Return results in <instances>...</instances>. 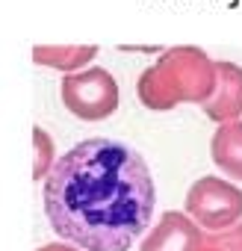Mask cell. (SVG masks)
<instances>
[{
    "mask_svg": "<svg viewBox=\"0 0 242 251\" xmlns=\"http://www.w3.org/2000/svg\"><path fill=\"white\" fill-rule=\"evenodd\" d=\"M42 204L62 242L83 251H130L136 236L151 227L157 186L136 148L95 136L53 163Z\"/></svg>",
    "mask_w": 242,
    "mask_h": 251,
    "instance_id": "obj_1",
    "label": "cell"
},
{
    "mask_svg": "<svg viewBox=\"0 0 242 251\" xmlns=\"http://www.w3.org/2000/svg\"><path fill=\"white\" fill-rule=\"evenodd\" d=\"M218 65L201 48H171L154 65H148L136 83L139 100L154 109L166 112L177 103H204L216 92Z\"/></svg>",
    "mask_w": 242,
    "mask_h": 251,
    "instance_id": "obj_2",
    "label": "cell"
},
{
    "mask_svg": "<svg viewBox=\"0 0 242 251\" xmlns=\"http://www.w3.org/2000/svg\"><path fill=\"white\" fill-rule=\"evenodd\" d=\"M59 98L71 115L83 121H100L118 109V80L106 68L89 65L62 77Z\"/></svg>",
    "mask_w": 242,
    "mask_h": 251,
    "instance_id": "obj_3",
    "label": "cell"
},
{
    "mask_svg": "<svg viewBox=\"0 0 242 251\" xmlns=\"http://www.w3.org/2000/svg\"><path fill=\"white\" fill-rule=\"evenodd\" d=\"M183 207L207 233L227 230L242 222V189L224 177L207 175L189 186Z\"/></svg>",
    "mask_w": 242,
    "mask_h": 251,
    "instance_id": "obj_4",
    "label": "cell"
},
{
    "mask_svg": "<svg viewBox=\"0 0 242 251\" xmlns=\"http://www.w3.org/2000/svg\"><path fill=\"white\" fill-rule=\"evenodd\" d=\"M204 227L180 210H166L160 222L148 230L139 251H198L204 242Z\"/></svg>",
    "mask_w": 242,
    "mask_h": 251,
    "instance_id": "obj_5",
    "label": "cell"
},
{
    "mask_svg": "<svg viewBox=\"0 0 242 251\" xmlns=\"http://www.w3.org/2000/svg\"><path fill=\"white\" fill-rule=\"evenodd\" d=\"M216 65H218V83L210 100L201 103V109L207 118L218 124L236 121L242 115V65L227 62V59H216Z\"/></svg>",
    "mask_w": 242,
    "mask_h": 251,
    "instance_id": "obj_6",
    "label": "cell"
},
{
    "mask_svg": "<svg viewBox=\"0 0 242 251\" xmlns=\"http://www.w3.org/2000/svg\"><path fill=\"white\" fill-rule=\"evenodd\" d=\"M210 154L230 180H242V118L218 124L210 142Z\"/></svg>",
    "mask_w": 242,
    "mask_h": 251,
    "instance_id": "obj_7",
    "label": "cell"
},
{
    "mask_svg": "<svg viewBox=\"0 0 242 251\" xmlns=\"http://www.w3.org/2000/svg\"><path fill=\"white\" fill-rule=\"evenodd\" d=\"M95 56H97L95 45H89V48H36L33 50V59L39 65L56 68V71H65V74L83 71Z\"/></svg>",
    "mask_w": 242,
    "mask_h": 251,
    "instance_id": "obj_8",
    "label": "cell"
},
{
    "mask_svg": "<svg viewBox=\"0 0 242 251\" xmlns=\"http://www.w3.org/2000/svg\"><path fill=\"white\" fill-rule=\"evenodd\" d=\"M59 157L53 154V139L48 130H42L39 124L33 127V180H45Z\"/></svg>",
    "mask_w": 242,
    "mask_h": 251,
    "instance_id": "obj_9",
    "label": "cell"
},
{
    "mask_svg": "<svg viewBox=\"0 0 242 251\" xmlns=\"http://www.w3.org/2000/svg\"><path fill=\"white\" fill-rule=\"evenodd\" d=\"M216 245H221L224 251H242V222H236L233 227L227 230H216V233H207Z\"/></svg>",
    "mask_w": 242,
    "mask_h": 251,
    "instance_id": "obj_10",
    "label": "cell"
},
{
    "mask_svg": "<svg viewBox=\"0 0 242 251\" xmlns=\"http://www.w3.org/2000/svg\"><path fill=\"white\" fill-rule=\"evenodd\" d=\"M36 251H83V248H77L71 242H48V245H39Z\"/></svg>",
    "mask_w": 242,
    "mask_h": 251,
    "instance_id": "obj_11",
    "label": "cell"
},
{
    "mask_svg": "<svg viewBox=\"0 0 242 251\" xmlns=\"http://www.w3.org/2000/svg\"><path fill=\"white\" fill-rule=\"evenodd\" d=\"M198 251H224V248H221V245H216V242L204 233V242H201V248H198Z\"/></svg>",
    "mask_w": 242,
    "mask_h": 251,
    "instance_id": "obj_12",
    "label": "cell"
}]
</instances>
